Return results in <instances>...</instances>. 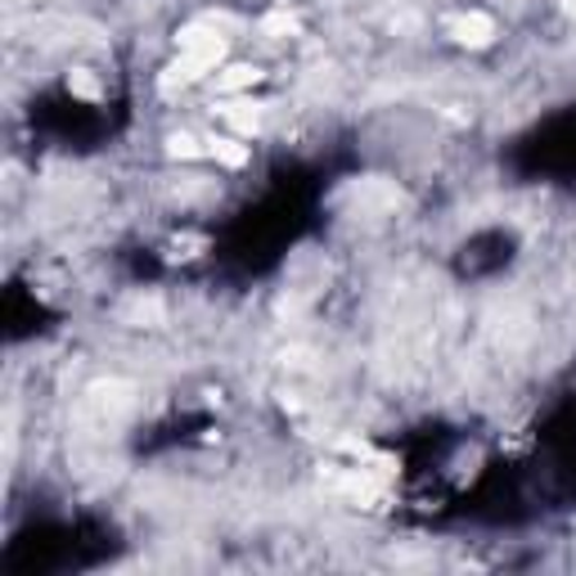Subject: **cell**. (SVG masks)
I'll return each mask as SVG.
<instances>
[{
    "label": "cell",
    "instance_id": "obj_1",
    "mask_svg": "<svg viewBox=\"0 0 576 576\" xmlns=\"http://www.w3.org/2000/svg\"><path fill=\"white\" fill-rule=\"evenodd\" d=\"M221 59H225V37H221V32L185 28V32H180V59L167 68L163 90H176V86H194V81H203L207 72H216V64H221Z\"/></svg>",
    "mask_w": 576,
    "mask_h": 576
},
{
    "label": "cell",
    "instance_id": "obj_2",
    "mask_svg": "<svg viewBox=\"0 0 576 576\" xmlns=\"http://www.w3.org/2000/svg\"><path fill=\"white\" fill-rule=\"evenodd\" d=\"M446 32H450L459 46H491L496 23H491L487 14H478V10H469V14H450V19H446Z\"/></svg>",
    "mask_w": 576,
    "mask_h": 576
},
{
    "label": "cell",
    "instance_id": "obj_3",
    "mask_svg": "<svg viewBox=\"0 0 576 576\" xmlns=\"http://www.w3.org/2000/svg\"><path fill=\"white\" fill-rule=\"evenodd\" d=\"M221 118L235 127V131H244V136H253L257 127H262V108L257 104H244V99H230L225 108H221Z\"/></svg>",
    "mask_w": 576,
    "mask_h": 576
},
{
    "label": "cell",
    "instance_id": "obj_4",
    "mask_svg": "<svg viewBox=\"0 0 576 576\" xmlns=\"http://www.w3.org/2000/svg\"><path fill=\"white\" fill-rule=\"evenodd\" d=\"M257 77H262V72H257L253 64H230V68L216 77V90H221V95H235V90L257 86Z\"/></svg>",
    "mask_w": 576,
    "mask_h": 576
},
{
    "label": "cell",
    "instance_id": "obj_5",
    "mask_svg": "<svg viewBox=\"0 0 576 576\" xmlns=\"http://www.w3.org/2000/svg\"><path fill=\"white\" fill-rule=\"evenodd\" d=\"M207 154H212L216 163H225V167H244V163H248V145H240L235 136H212V140H207Z\"/></svg>",
    "mask_w": 576,
    "mask_h": 576
},
{
    "label": "cell",
    "instance_id": "obj_6",
    "mask_svg": "<svg viewBox=\"0 0 576 576\" xmlns=\"http://www.w3.org/2000/svg\"><path fill=\"white\" fill-rule=\"evenodd\" d=\"M123 315H127L131 324H158V320H163V306H158V297H149V302H145V297H136Z\"/></svg>",
    "mask_w": 576,
    "mask_h": 576
},
{
    "label": "cell",
    "instance_id": "obj_7",
    "mask_svg": "<svg viewBox=\"0 0 576 576\" xmlns=\"http://www.w3.org/2000/svg\"><path fill=\"white\" fill-rule=\"evenodd\" d=\"M203 145H207V140H203ZM203 145H198L194 136H185V131H180V136H172V140H167V154H172V158H198V154H207Z\"/></svg>",
    "mask_w": 576,
    "mask_h": 576
},
{
    "label": "cell",
    "instance_id": "obj_8",
    "mask_svg": "<svg viewBox=\"0 0 576 576\" xmlns=\"http://www.w3.org/2000/svg\"><path fill=\"white\" fill-rule=\"evenodd\" d=\"M271 37H284V32H297V19L289 14V10H275V14H266V23H262Z\"/></svg>",
    "mask_w": 576,
    "mask_h": 576
},
{
    "label": "cell",
    "instance_id": "obj_9",
    "mask_svg": "<svg viewBox=\"0 0 576 576\" xmlns=\"http://www.w3.org/2000/svg\"><path fill=\"white\" fill-rule=\"evenodd\" d=\"M68 86H72L77 95H86V99H95V95H99V86H95L86 72H72V81H68Z\"/></svg>",
    "mask_w": 576,
    "mask_h": 576
}]
</instances>
